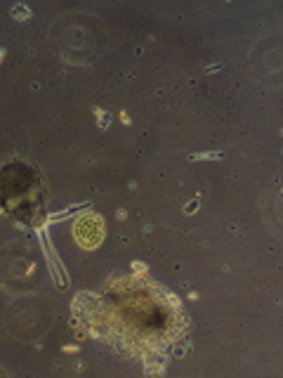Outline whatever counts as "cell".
<instances>
[{
  "instance_id": "6da1fadb",
  "label": "cell",
  "mask_w": 283,
  "mask_h": 378,
  "mask_svg": "<svg viewBox=\"0 0 283 378\" xmlns=\"http://www.w3.org/2000/svg\"><path fill=\"white\" fill-rule=\"evenodd\" d=\"M9 14H12L14 19H28L31 12H28V7H24V5H14V7L9 9Z\"/></svg>"
},
{
  "instance_id": "7a4b0ae2",
  "label": "cell",
  "mask_w": 283,
  "mask_h": 378,
  "mask_svg": "<svg viewBox=\"0 0 283 378\" xmlns=\"http://www.w3.org/2000/svg\"><path fill=\"white\" fill-rule=\"evenodd\" d=\"M222 154H198V156H194V158H220Z\"/></svg>"
},
{
  "instance_id": "3957f363",
  "label": "cell",
  "mask_w": 283,
  "mask_h": 378,
  "mask_svg": "<svg viewBox=\"0 0 283 378\" xmlns=\"http://www.w3.org/2000/svg\"><path fill=\"white\" fill-rule=\"evenodd\" d=\"M106 125H109V116L102 114V118H99V128H106Z\"/></svg>"
},
{
  "instance_id": "277c9868",
  "label": "cell",
  "mask_w": 283,
  "mask_h": 378,
  "mask_svg": "<svg viewBox=\"0 0 283 378\" xmlns=\"http://www.w3.org/2000/svg\"><path fill=\"white\" fill-rule=\"evenodd\" d=\"M196 206H198V203H196V201H194V203H189V206H186L184 210H186V213H194V210H196Z\"/></svg>"
}]
</instances>
